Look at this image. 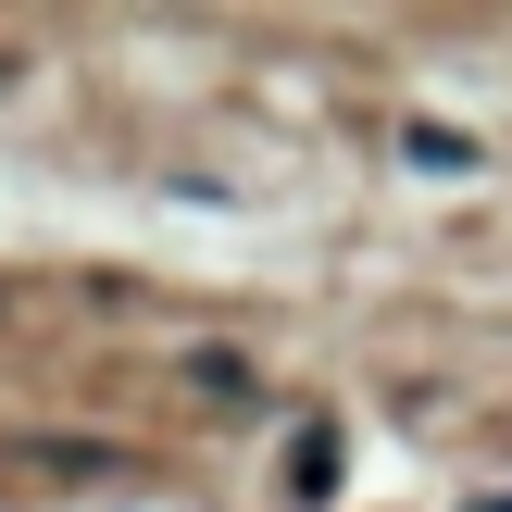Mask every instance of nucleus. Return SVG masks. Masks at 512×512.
Returning <instances> with one entry per match:
<instances>
[{"instance_id": "f257e3e1", "label": "nucleus", "mask_w": 512, "mask_h": 512, "mask_svg": "<svg viewBox=\"0 0 512 512\" xmlns=\"http://www.w3.org/2000/svg\"><path fill=\"white\" fill-rule=\"evenodd\" d=\"M288 463H300V475H288L300 500H325V488H338V438H325V425H300V450H288Z\"/></svg>"}, {"instance_id": "f03ea898", "label": "nucleus", "mask_w": 512, "mask_h": 512, "mask_svg": "<svg viewBox=\"0 0 512 512\" xmlns=\"http://www.w3.org/2000/svg\"><path fill=\"white\" fill-rule=\"evenodd\" d=\"M413 163H425V175H463V163H475V150H463V138H450V125H413Z\"/></svg>"}]
</instances>
